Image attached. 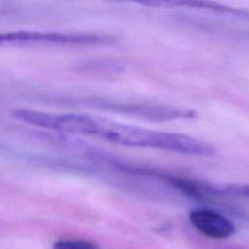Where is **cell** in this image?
Masks as SVG:
<instances>
[{
	"instance_id": "2",
	"label": "cell",
	"mask_w": 249,
	"mask_h": 249,
	"mask_svg": "<svg viewBox=\"0 0 249 249\" xmlns=\"http://www.w3.org/2000/svg\"><path fill=\"white\" fill-rule=\"evenodd\" d=\"M16 119L43 128L66 132L100 136L105 118L81 113L53 114L19 109L12 113Z\"/></svg>"
},
{
	"instance_id": "4",
	"label": "cell",
	"mask_w": 249,
	"mask_h": 249,
	"mask_svg": "<svg viewBox=\"0 0 249 249\" xmlns=\"http://www.w3.org/2000/svg\"><path fill=\"white\" fill-rule=\"evenodd\" d=\"M143 5L154 7H185L190 9H196L200 11H206L209 13H215L217 15L231 17L242 20H249V10L233 8L226 6L216 2L210 1H146L141 2Z\"/></svg>"
},
{
	"instance_id": "5",
	"label": "cell",
	"mask_w": 249,
	"mask_h": 249,
	"mask_svg": "<svg viewBox=\"0 0 249 249\" xmlns=\"http://www.w3.org/2000/svg\"><path fill=\"white\" fill-rule=\"evenodd\" d=\"M52 249H99L97 244L85 239H59Z\"/></svg>"
},
{
	"instance_id": "6",
	"label": "cell",
	"mask_w": 249,
	"mask_h": 249,
	"mask_svg": "<svg viewBox=\"0 0 249 249\" xmlns=\"http://www.w3.org/2000/svg\"><path fill=\"white\" fill-rule=\"evenodd\" d=\"M238 196H244L249 198V186L246 185H242L238 187Z\"/></svg>"
},
{
	"instance_id": "1",
	"label": "cell",
	"mask_w": 249,
	"mask_h": 249,
	"mask_svg": "<svg viewBox=\"0 0 249 249\" xmlns=\"http://www.w3.org/2000/svg\"><path fill=\"white\" fill-rule=\"evenodd\" d=\"M100 137L124 146L154 148L185 155L206 157L215 153L211 144L188 134L154 130L108 119Z\"/></svg>"
},
{
	"instance_id": "3",
	"label": "cell",
	"mask_w": 249,
	"mask_h": 249,
	"mask_svg": "<svg viewBox=\"0 0 249 249\" xmlns=\"http://www.w3.org/2000/svg\"><path fill=\"white\" fill-rule=\"evenodd\" d=\"M189 220L199 232L214 239L228 238L235 231L234 224L229 218L211 209H195L190 212Z\"/></svg>"
}]
</instances>
